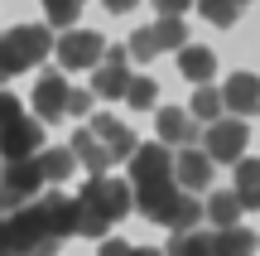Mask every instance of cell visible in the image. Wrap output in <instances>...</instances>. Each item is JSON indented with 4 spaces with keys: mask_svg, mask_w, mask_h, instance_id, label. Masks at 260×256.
Masks as SVG:
<instances>
[{
    "mask_svg": "<svg viewBox=\"0 0 260 256\" xmlns=\"http://www.w3.org/2000/svg\"><path fill=\"white\" fill-rule=\"evenodd\" d=\"M96 73V97H125V87H130V73H125V63H106L102 58V68H92Z\"/></svg>",
    "mask_w": 260,
    "mask_h": 256,
    "instance_id": "obj_22",
    "label": "cell"
},
{
    "mask_svg": "<svg viewBox=\"0 0 260 256\" xmlns=\"http://www.w3.org/2000/svg\"><path fill=\"white\" fill-rule=\"evenodd\" d=\"M58 116H68V77L44 73L34 82V121H58Z\"/></svg>",
    "mask_w": 260,
    "mask_h": 256,
    "instance_id": "obj_13",
    "label": "cell"
},
{
    "mask_svg": "<svg viewBox=\"0 0 260 256\" xmlns=\"http://www.w3.org/2000/svg\"><path fill=\"white\" fill-rule=\"evenodd\" d=\"M236 198H241V208H260V160H241L236 164Z\"/></svg>",
    "mask_w": 260,
    "mask_h": 256,
    "instance_id": "obj_21",
    "label": "cell"
},
{
    "mask_svg": "<svg viewBox=\"0 0 260 256\" xmlns=\"http://www.w3.org/2000/svg\"><path fill=\"white\" fill-rule=\"evenodd\" d=\"M241 198H236L232 189H217L212 198L203 203V218H212V232H222V227H236V222H241Z\"/></svg>",
    "mask_w": 260,
    "mask_h": 256,
    "instance_id": "obj_18",
    "label": "cell"
},
{
    "mask_svg": "<svg viewBox=\"0 0 260 256\" xmlns=\"http://www.w3.org/2000/svg\"><path fill=\"white\" fill-rule=\"evenodd\" d=\"M236 5H251V0H236Z\"/></svg>",
    "mask_w": 260,
    "mask_h": 256,
    "instance_id": "obj_37",
    "label": "cell"
},
{
    "mask_svg": "<svg viewBox=\"0 0 260 256\" xmlns=\"http://www.w3.org/2000/svg\"><path fill=\"white\" fill-rule=\"evenodd\" d=\"M164 179H174L169 145H135V155H130V184L149 189V184H164Z\"/></svg>",
    "mask_w": 260,
    "mask_h": 256,
    "instance_id": "obj_10",
    "label": "cell"
},
{
    "mask_svg": "<svg viewBox=\"0 0 260 256\" xmlns=\"http://www.w3.org/2000/svg\"><path fill=\"white\" fill-rule=\"evenodd\" d=\"M135 208L145 213L149 222H159V227H174V232H193L198 222H203V203H198L193 193H183L174 179L149 184V189H135Z\"/></svg>",
    "mask_w": 260,
    "mask_h": 256,
    "instance_id": "obj_2",
    "label": "cell"
},
{
    "mask_svg": "<svg viewBox=\"0 0 260 256\" xmlns=\"http://www.w3.org/2000/svg\"><path fill=\"white\" fill-rule=\"evenodd\" d=\"M130 247H135V242H121V237H102V251H96V256H130Z\"/></svg>",
    "mask_w": 260,
    "mask_h": 256,
    "instance_id": "obj_32",
    "label": "cell"
},
{
    "mask_svg": "<svg viewBox=\"0 0 260 256\" xmlns=\"http://www.w3.org/2000/svg\"><path fill=\"white\" fill-rule=\"evenodd\" d=\"M34 164H39L44 189H48V184H53V189H63V179H73V169H77V160H73V150H68V145H44V150L34 155Z\"/></svg>",
    "mask_w": 260,
    "mask_h": 256,
    "instance_id": "obj_16",
    "label": "cell"
},
{
    "mask_svg": "<svg viewBox=\"0 0 260 256\" xmlns=\"http://www.w3.org/2000/svg\"><path fill=\"white\" fill-rule=\"evenodd\" d=\"M48 53H53V34H48L44 24H15V29H5V34H0V82H10V77L39 68Z\"/></svg>",
    "mask_w": 260,
    "mask_h": 256,
    "instance_id": "obj_3",
    "label": "cell"
},
{
    "mask_svg": "<svg viewBox=\"0 0 260 256\" xmlns=\"http://www.w3.org/2000/svg\"><path fill=\"white\" fill-rule=\"evenodd\" d=\"M212 68H217L212 48H198V44L178 48V73H183L188 82H212Z\"/></svg>",
    "mask_w": 260,
    "mask_h": 256,
    "instance_id": "obj_20",
    "label": "cell"
},
{
    "mask_svg": "<svg viewBox=\"0 0 260 256\" xmlns=\"http://www.w3.org/2000/svg\"><path fill=\"white\" fill-rule=\"evenodd\" d=\"M154 29V44H159V53H164V48H183L188 44V24L178 15H164L159 19V24H149Z\"/></svg>",
    "mask_w": 260,
    "mask_h": 256,
    "instance_id": "obj_24",
    "label": "cell"
},
{
    "mask_svg": "<svg viewBox=\"0 0 260 256\" xmlns=\"http://www.w3.org/2000/svg\"><path fill=\"white\" fill-rule=\"evenodd\" d=\"M130 256H164L159 247H130Z\"/></svg>",
    "mask_w": 260,
    "mask_h": 256,
    "instance_id": "obj_36",
    "label": "cell"
},
{
    "mask_svg": "<svg viewBox=\"0 0 260 256\" xmlns=\"http://www.w3.org/2000/svg\"><path fill=\"white\" fill-rule=\"evenodd\" d=\"M198 5H203V15L212 19L217 29H232L236 15H241V5H236V0H198Z\"/></svg>",
    "mask_w": 260,
    "mask_h": 256,
    "instance_id": "obj_27",
    "label": "cell"
},
{
    "mask_svg": "<svg viewBox=\"0 0 260 256\" xmlns=\"http://www.w3.org/2000/svg\"><path fill=\"white\" fill-rule=\"evenodd\" d=\"M255 232L251 227H222V232H212V256H255Z\"/></svg>",
    "mask_w": 260,
    "mask_h": 256,
    "instance_id": "obj_19",
    "label": "cell"
},
{
    "mask_svg": "<svg viewBox=\"0 0 260 256\" xmlns=\"http://www.w3.org/2000/svg\"><path fill=\"white\" fill-rule=\"evenodd\" d=\"M135 208V189L121 179H106V174H92L77 193V232L92 242H102L125 213Z\"/></svg>",
    "mask_w": 260,
    "mask_h": 256,
    "instance_id": "obj_1",
    "label": "cell"
},
{
    "mask_svg": "<svg viewBox=\"0 0 260 256\" xmlns=\"http://www.w3.org/2000/svg\"><path fill=\"white\" fill-rule=\"evenodd\" d=\"M44 193V179H39L34 160H10L0 164V213H15L24 203H34Z\"/></svg>",
    "mask_w": 260,
    "mask_h": 256,
    "instance_id": "obj_5",
    "label": "cell"
},
{
    "mask_svg": "<svg viewBox=\"0 0 260 256\" xmlns=\"http://www.w3.org/2000/svg\"><path fill=\"white\" fill-rule=\"evenodd\" d=\"M125 53H130V58H140V63H149V58L159 53L154 29H135V34H130V44H125Z\"/></svg>",
    "mask_w": 260,
    "mask_h": 256,
    "instance_id": "obj_28",
    "label": "cell"
},
{
    "mask_svg": "<svg viewBox=\"0 0 260 256\" xmlns=\"http://www.w3.org/2000/svg\"><path fill=\"white\" fill-rule=\"evenodd\" d=\"M159 145H178V150H188V145H198V126H193V116L188 111H178V106H159Z\"/></svg>",
    "mask_w": 260,
    "mask_h": 256,
    "instance_id": "obj_15",
    "label": "cell"
},
{
    "mask_svg": "<svg viewBox=\"0 0 260 256\" xmlns=\"http://www.w3.org/2000/svg\"><path fill=\"white\" fill-rule=\"evenodd\" d=\"M87 131L96 135V140L106 145V155H111V164H121V160H130L135 155V131H130L125 121H116V116H96Z\"/></svg>",
    "mask_w": 260,
    "mask_h": 256,
    "instance_id": "obj_14",
    "label": "cell"
},
{
    "mask_svg": "<svg viewBox=\"0 0 260 256\" xmlns=\"http://www.w3.org/2000/svg\"><path fill=\"white\" fill-rule=\"evenodd\" d=\"M102 48H106V39L96 34V29H63V34L53 39L58 68H68V73H82V68H96V63H102Z\"/></svg>",
    "mask_w": 260,
    "mask_h": 256,
    "instance_id": "obj_6",
    "label": "cell"
},
{
    "mask_svg": "<svg viewBox=\"0 0 260 256\" xmlns=\"http://www.w3.org/2000/svg\"><path fill=\"white\" fill-rule=\"evenodd\" d=\"M102 5H106V10H111V15H125V10H135V5H140V0H102Z\"/></svg>",
    "mask_w": 260,
    "mask_h": 256,
    "instance_id": "obj_34",
    "label": "cell"
},
{
    "mask_svg": "<svg viewBox=\"0 0 260 256\" xmlns=\"http://www.w3.org/2000/svg\"><path fill=\"white\" fill-rule=\"evenodd\" d=\"M15 116H24V111H19V97H10V92H0V131H5V126L15 121Z\"/></svg>",
    "mask_w": 260,
    "mask_h": 256,
    "instance_id": "obj_31",
    "label": "cell"
},
{
    "mask_svg": "<svg viewBox=\"0 0 260 256\" xmlns=\"http://www.w3.org/2000/svg\"><path fill=\"white\" fill-rule=\"evenodd\" d=\"M87 106H92V92L87 87H68V116H87Z\"/></svg>",
    "mask_w": 260,
    "mask_h": 256,
    "instance_id": "obj_30",
    "label": "cell"
},
{
    "mask_svg": "<svg viewBox=\"0 0 260 256\" xmlns=\"http://www.w3.org/2000/svg\"><path fill=\"white\" fill-rule=\"evenodd\" d=\"M5 227H10V256H53L63 242L44 227V218L34 213V203L5 213Z\"/></svg>",
    "mask_w": 260,
    "mask_h": 256,
    "instance_id": "obj_4",
    "label": "cell"
},
{
    "mask_svg": "<svg viewBox=\"0 0 260 256\" xmlns=\"http://www.w3.org/2000/svg\"><path fill=\"white\" fill-rule=\"evenodd\" d=\"M44 10H48V19H53L58 29H73V19H77V10H82V0H44Z\"/></svg>",
    "mask_w": 260,
    "mask_h": 256,
    "instance_id": "obj_29",
    "label": "cell"
},
{
    "mask_svg": "<svg viewBox=\"0 0 260 256\" xmlns=\"http://www.w3.org/2000/svg\"><path fill=\"white\" fill-rule=\"evenodd\" d=\"M188 116H193V121H207V126L222 121V92H217V87H198V92H193V111H188Z\"/></svg>",
    "mask_w": 260,
    "mask_h": 256,
    "instance_id": "obj_25",
    "label": "cell"
},
{
    "mask_svg": "<svg viewBox=\"0 0 260 256\" xmlns=\"http://www.w3.org/2000/svg\"><path fill=\"white\" fill-rule=\"evenodd\" d=\"M39 150H44V126H39L34 116H15V121L0 131V164H10V160H34Z\"/></svg>",
    "mask_w": 260,
    "mask_h": 256,
    "instance_id": "obj_8",
    "label": "cell"
},
{
    "mask_svg": "<svg viewBox=\"0 0 260 256\" xmlns=\"http://www.w3.org/2000/svg\"><path fill=\"white\" fill-rule=\"evenodd\" d=\"M222 111H232L236 121H246V116L260 111V77L255 73H232L222 87Z\"/></svg>",
    "mask_w": 260,
    "mask_h": 256,
    "instance_id": "obj_11",
    "label": "cell"
},
{
    "mask_svg": "<svg viewBox=\"0 0 260 256\" xmlns=\"http://www.w3.org/2000/svg\"><path fill=\"white\" fill-rule=\"evenodd\" d=\"M125 102L135 106V111H149V106L159 102V82H154V77H130V87H125Z\"/></svg>",
    "mask_w": 260,
    "mask_h": 256,
    "instance_id": "obj_26",
    "label": "cell"
},
{
    "mask_svg": "<svg viewBox=\"0 0 260 256\" xmlns=\"http://www.w3.org/2000/svg\"><path fill=\"white\" fill-rule=\"evenodd\" d=\"M212 169H217V164L207 160L198 145H188V150L174 155V184H178L183 193H203L207 184H212Z\"/></svg>",
    "mask_w": 260,
    "mask_h": 256,
    "instance_id": "obj_12",
    "label": "cell"
},
{
    "mask_svg": "<svg viewBox=\"0 0 260 256\" xmlns=\"http://www.w3.org/2000/svg\"><path fill=\"white\" fill-rule=\"evenodd\" d=\"M154 5L164 10V15H178V10H188V5H193V0H154Z\"/></svg>",
    "mask_w": 260,
    "mask_h": 256,
    "instance_id": "obj_33",
    "label": "cell"
},
{
    "mask_svg": "<svg viewBox=\"0 0 260 256\" xmlns=\"http://www.w3.org/2000/svg\"><path fill=\"white\" fill-rule=\"evenodd\" d=\"M34 213L44 218V227L53 232L58 242L77 237V198H68L63 189H48V193H39V198H34Z\"/></svg>",
    "mask_w": 260,
    "mask_h": 256,
    "instance_id": "obj_9",
    "label": "cell"
},
{
    "mask_svg": "<svg viewBox=\"0 0 260 256\" xmlns=\"http://www.w3.org/2000/svg\"><path fill=\"white\" fill-rule=\"evenodd\" d=\"M0 256H10V227H5V218H0Z\"/></svg>",
    "mask_w": 260,
    "mask_h": 256,
    "instance_id": "obj_35",
    "label": "cell"
},
{
    "mask_svg": "<svg viewBox=\"0 0 260 256\" xmlns=\"http://www.w3.org/2000/svg\"><path fill=\"white\" fill-rule=\"evenodd\" d=\"M68 150H73V160H77V164H87L92 174H106V169H111V155H106V145L96 140L87 126L73 135V140H68Z\"/></svg>",
    "mask_w": 260,
    "mask_h": 256,
    "instance_id": "obj_17",
    "label": "cell"
},
{
    "mask_svg": "<svg viewBox=\"0 0 260 256\" xmlns=\"http://www.w3.org/2000/svg\"><path fill=\"white\" fill-rule=\"evenodd\" d=\"M246 135H251V126L236 121V116H222V121H212L203 131V155L212 164H236L246 155Z\"/></svg>",
    "mask_w": 260,
    "mask_h": 256,
    "instance_id": "obj_7",
    "label": "cell"
},
{
    "mask_svg": "<svg viewBox=\"0 0 260 256\" xmlns=\"http://www.w3.org/2000/svg\"><path fill=\"white\" fill-rule=\"evenodd\" d=\"M164 256H212V232H174V242H169Z\"/></svg>",
    "mask_w": 260,
    "mask_h": 256,
    "instance_id": "obj_23",
    "label": "cell"
}]
</instances>
